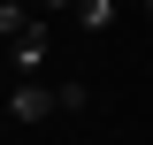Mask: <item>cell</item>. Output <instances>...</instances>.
<instances>
[{"label":"cell","mask_w":153,"mask_h":145,"mask_svg":"<svg viewBox=\"0 0 153 145\" xmlns=\"http://www.w3.org/2000/svg\"><path fill=\"white\" fill-rule=\"evenodd\" d=\"M8 115H16V122H46V115H69V107H61V84H38V76H23V84L8 92Z\"/></svg>","instance_id":"6da1fadb"},{"label":"cell","mask_w":153,"mask_h":145,"mask_svg":"<svg viewBox=\"0 0 153 145\" xmlns=\"http://www.w3.org/2000/svg\"><path fill=\"white\" fill-rule=\"evenodd\" d=\"M8 54H16V69H23V76H38V69H46V54H54V31L38 23V31H23V38H8Z\"/></svg>","instance_id":"7a4b0ae2"},{"label":"cell","mask_w":153,"mask_h":145,"mask_svg":"<svg viewBox=\"0 0 153 145\" xmlns=\"http://www.w3.org/2000/svg\"><path fill=\"white\" fill-rule=\"evenodd\" d=\"M76 23H84V31H107L115 23V0H76Z\"/></svg>","instance_id":"3957f363"},{"label":"cell","mask_w":153,"mask_h":145,"mask_svg":"<svg viewBox=\"0 0 153 145\" xmlns=\"http://www.w3.org/2000/svg\"><path fill=\"white\" fill-rule=\"evenodd\" d=\"M38 8H46V16H61V8H76V0H38Z\"/></svg>","instance_id":"277c9868"},{"label":"cell","mask_w":153,"mask_h":145,"mask_svg":"<svg viewBox=\"0 0 153 145\" xmlns=\"http://www.w3.org/2000/svg\"><path fill=\"white\" fill-rule=\"evenodd\" d=\"M146 16H153V0H146Z\"/></svg>","instance_id":"5b68a950"}]
</instances>
